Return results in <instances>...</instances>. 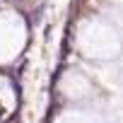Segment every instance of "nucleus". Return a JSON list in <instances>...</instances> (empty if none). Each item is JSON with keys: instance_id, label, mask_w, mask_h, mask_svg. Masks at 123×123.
Here are the masks:
<instances>
[{"instance_id": "1", "label": "nucleus", "mask_w": 123, "mask_h": 123, "mask_svg": "<svg viewBox=\"0 0 123 123\" xmlns=\"http://www.w3.org/2000/svg\"><path fill=\"white\" fill-rule=\"evenodd\" d=\"M7 123H19V116H10V118H7Z\"/></svg>"}]
</instances>
